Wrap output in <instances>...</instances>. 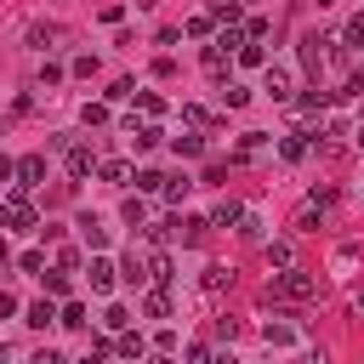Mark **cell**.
I'll use <instances>...</instances> for the list:
<instances>
[{"label":"cell","instance_id":"cell-9","mask_svg":"<svg viewBox=\"0 0 364 364\" xmlns=\"http://www.w3.org/2000/svg\"><path fill=\"white\" fill-rule=\"evenodd\" d=\"M74 228H80V239H85L91 250H102V245H108V228H102V216H91V210H85Z\"/></svg>","mask_w":364,"mask_h":364},{"label":"cell","instance_id":"cell-14","mask_svg":"<svg viewBox=\"0 0 364 364\" xmlns=\"http://www.w3.org/2000/svg\"><path fill=\"white\" fill-rule=\"evenodd\" d=\"M199 284H205V290H210V296H222V290H228V284H233V267H222V262H210V267H205V279H199Z\"/></svg>","mask_w":364,"mask_h":364},{"label":"cell","instance_id":"cell-6","mask_svg":"<svg viewBox=\"0 0 364 364\" xmlns=\"http://www.w3.org/2000/svg\"><path fill=\"white\" fill-rule=\"evenodd\" d=\"M324 108H330V91H318V85H307V91H301V102H296V114H301V119H324Z\"/></svg>","mask_w":364,"mask_h":364},{"label":"cell","instance_id":"cell-42","mask_svg":"<svg viewBox=\"0 0 364 364\" xmlns=\"http://www.w3.org/2000/svg\"><path fill=\"white\" fill-rule=\"evenodd\" d=\"M313 6H336V0H313Z\"/></svg>","mask_w":364,"mask_h":364},{"label":"cell","instance_id":"cell-18","mask_svg":"<svg viewBox=\"0 0 364 364\" xmlns=\"http://www.w3.org/2000/svg\"><path fill=\"white\" fill-rule=\"evenodd\" d=\"M324 46H330V40H318V34H307V40H301V63H307L313 74H318V63H324Z\"/></svg>","mask_w":364,"mask_h":364},{"label":"cell","instance_id":"cell-25","mask_svg":"<svg viewBox=\"0 0 364 364\" xmlns=\"http://www.w3.org/2000/svg\"><path fill=\"white\" fill-rule=\"evenodd\" d=\"M148 273H154V284H171L176 273H171V256H148Z\"/></svg>","mask_w":364,"mask_h":364},{"label":"cell","instance_id":"cell-30","mask_svg":"<svg viewBox=\"0 0 364 364\" xmlns=\"http://www.w3.org/2000/svg\"><path fill=\"white\" fill-rule=\"evenodd\" d=\"M17 267H23V273H34V279H40V273H46V256H40V250H23V256H17Z\"/></svg>","mask_w":364,"mask_h":364},{"label":"cell","instance_id":"cell-35","mask_svg":"<svg viewBox=\"0 0 364 364\" xmlns=\"http://www.w3.org/2000/svg\"><path fill=\"white\" fill-rule=\"evenodd\" d=\"M210 17H222V23H233V17H239V0H210Z\"/></svg>","mask_w":364,"mask_h":364},{"label":"cell","instance_id":"cell-21","mask_svg":"<svg viewBox=\"0 0 364 364\" xmlns=\"http://www.w3.org/2000/svg\"><path fill=\"white\" fill-rule=\"evenodd\" d=\"M267 262H273V267H290V262H296V245H290V239H273V245H267Z\"/></svg>","mask_w":364,"mask_h":364},{"label":"cell","instance_id":"cell-28","mask_svg":"<svg viewBox=\"0 0 364 364\" xmlns=\"http://www.w3.org/2000/svg\"><path fill=\"white\" fill-rule=\"evenodd\" d=\"M245 40H250V34H245V28H222V34H216V46H222V51H239V46H245Z\"/></svg>","mask_w":364,"mask_h":364},{"label":"cell","instance_id":"cell-15","mask_svg":"<svg viewBox=\"0 0 364 364\" xmlns=\"http://www.w3.org/2000/svg\"><path fill=\"white\" fill-rule=\"evenodd\" d=\"M114 353H119V358H142V353H148V341L125 324V330H119V341H114Z\"/></svg>","mask_w":364,"mask_h":364},{"label":"cell","instance_id":"cell-39","mask_svg":"<svg viewBox=\"0 0 364 364\" xmlns=\"http://www.w3.org/2000/svg\"><path fill=\"white\" fill-rule=\"evenodd\" d=\"M11 176H17V159H6V154H0V182H11Z\"/></svg>","mask_w":364,"mask_h":364},{"label":"cell","instance_id":"cell-37","mask_svg":"<svg viewBox=\"0 0 364 364\" xmlns=\"http://www.w3.org/2000/svg\"><path fill=\"white\" fill-rule=\"evenodd\" d=\"M102 324H108V330H125V324H131V313H125V307H108V313H102Z\"/></svg>","mask_w":364,"mask_h":364},{"label":"cell","instance_id":"cell-4","mask_svg":"<svg viewBox=\"0 0 364 364\" xmlns=\"http://www.w3.org/2000/svg\"><path fill=\"white\" fill-rule=\"evenodd\" d=\"M290 318H296V313H284V324H273V318H267V324H262V341H267V347H296V341H301V330H296Z\"/></svg>","mask_w":364,"mask_h":364},{"label":"cell","instance_id":"cell-17","mask_svg":"<svg viewBox=\"0 0 364 364\" xmlns=\"http://www.w3.org/2000/svg\"><path fill=\"white\" fill-rule=\"evenodd\" d=\"M142 313H148V318H171V296H165V284L142 296Z\"/></svg>","mask_w":364,"mask_h":364},{"label":"cell","instance_id":"cell-23","mask_svg":"<svg viewBox=\"0 0 364 364\" xmlns=\"http://www.w3.org/2000/svg\"><path fill=\"white\" fill-rule=\"evenodd\" d=\"M188 188H193L188 176H165V188H159V193H165L171 205H182V199H188Z\"/></svg>","mask_w":364,"mask_h":364},{"label":"cell","instance_id":"cell-13","mask_svg":"<svg viewBox=\"0 0 364 364\" xmlns=\"http://www.w3.org/2000/svg\"><path fill=\"white\" fill-rule=\"evenodd\" d=\"M97 176L114 182V188H125V182H131V165H125V159H97Z\"/></svg>","mask_w":364,"mask_h":364},{"label":"cell","instance_id":"cell-7","mask_svg":"<svg viewBox=\"0 0 364 364\" xmlns=\"http://www.w3.org/2000/svg\"><path fill=\"white\" fill-rule=\"evenodd\" d=\"M57 40H63V23H28V46L34 51H51Z\"/></svg>","mask_w":364,"mask_h":364},{"label":"cell","instance_id":"cell-16","mask_svg":"<svg viewBox=\"0 0 364 364\" xmlns=\"http://www.w3.org/2000/svg\"><path fill=\"white\" fill-rule=\"evenodd\" d=\"M239 239H250V245H262V239H267V222H262L256 210H245V216H239Z\"/></svg>","mask_w":364,"mask_h":364},{"label":"cell","instance_id":"cell-26","mask_svg":"<svg viewBox=\"0 0 364 364\" xmlns=\"http://www.w3.org/2000/svg\"><path fill=\"white\" fill-rule=\"evenodd\" d=\"M46 279V296H68V267H57V273H40Z\"/></svg>","mask_w":364,"mask_h":364},{"label":"cell","instance_id":"cell-22","mask_svg":"<svg viewBox=\"0 0 364 364\" xmlns=\"http://www.w3.org/2000/svg\"><path fill=\"white\" fill-rule=\"evenodd\" d=\"M239 63H245V68H262V63H267L262 40H245V46H239Z\"/></svg>","mask_w":364,"mask_h":364},{"label":"cell","instance_id":"cell-10","mask_svg":"<svg viewBox=\"0 0 364 364\" xmlns=\"http://www.w3.org/2000/svg\"><path fill=\"white\" fill-rule=\"evenodd\" d=\"M57 313H63V307H57L51 296H40V301L28 307V318H23V324H28V330H46V324H57Z\"/></svg>","mask_w":364,"mask_h":364},{"label":"cell","instance_id":"cell-27","mask_svg":"<svg viewBox=\"0 0 364 364\" xmlns=\"http://www.w3.org/2000/svg\"><path fill=\"white\" fill-rule=\"evenodd\" d=\"M341 46H364V11H358V17H347V28H341Z\"/></svg>","mask_w":364,"mask_h":364},{"label":"cell","instance_id":"cell-43","mask_svg":"<svg viewBox=\"0 0 364 364\" xmlns=\"http://www.w3.org/2000/svg\"><path fill=\"white\" fill-rule=\"evenodd\" d=\"M0 262H6V239H0Z\"/></svg>","mask_w":364,"mask_h":364},{"label":"cell","instance_id":"cell-20","mask_svg":"<svg viewBox=\"0 0 364 364\" xmlns=\"http://www.w3.org/2000/svg\"><path fill=\"white\" fill-rule=\"evenodd\" d=\"M239 216H245V205H239V199H222L210 222H216V228H239Z\"/></svg>","mask_w":364,"mask_h":364},{"label":"cell","instance_id":"cell-5","mask_svg":"<svg viewBox=\"0 0 364 364\" xmlns=\"http://www.w3.org/2000/svg\"><path fill=\"white\" fill-rule=\"evenodd\" d=\"M63 154H68V159H63V165H68V176H74V182H80V176H91V171H97V154H91V148H80V142H68V148H63Z\"/></svg>","mask_w":364,"mask_h":364},{"label":"cell","instance_id":"cell-32","mask_svg":"<svg viewBox=\"0 0 364 364\" xmlns=\"http://www.w3.org/2000/svg\"><path fill=\"white\" fill-rule=\"evenodd\" d=\"M80 119H85V125H102V119H108V102H85Z\"/></svg>","mask_w":364,"mask_h":364},{"label":"cell","instance_id":"cell-34","mask_svg":"<svg viewBox=\"0 0 364 364\" xmlns=\"http://www.w3.org/2000/svg\"><path fill=\"white\" fill-rule=\"evenodd\" d=\"M136 188H142V193H159L165 176H159V171H136Z\"/></svg>","mask_w":364,"mask_h":364},{"label":"cell","instance_id":"cell-38","mask_svg":"<svg viewBox=\"0 0 364 364\" xmlns=\"http://www.w3.org/2000/svg\"><path fill=\"white\" fill-rule=\"evenodd\" d=\"M11 313H17V296H11V290H0V318H11Z\"/></svg>","mask_w":364,"mask_h":364},{"label":"cell","instance_id":"cell-40","mask_svg":"<svg viewBox=\"0 0 364 364\" xmlns=\"http://www.w3.org/2000/svg\"><path fill=\"white\" fill-rule=\"evenodd\" d=\"M353 318H364V290H353Z\"/></svg>","mask_w":364,"mask_h":364},{"label":"cell","instance_id":"cell-3","mask_svg":"<svg viewBox=\"0 0 364 364\" xmlns=\"http://www.w3.org/2000/svg\"><path fill=\"white\" fill-rule=\"evenodd\" d=\"M85 279H91V296H108L114 279H119V267H114L108 256H91V273H85Z\"/></svg>","mask_w":364,"mask_h":364},{"label":"cell","instance_id":"cell-36","mask_svg":"<svg viewBox=\"0 0 364 364\" xmlns=\"http://www.w3.org/2000/svg\"><path fill=\"white\" fill-rule=\"evenodd\" d=\"M125 97H136V85H131V80H114V85H108V102H125Z\"/></svg>","mask_w":364,"mask_h":364},{"label":"cell","instance_id":"cell-29","mask_svg":"<svg viewBox=\"0 0 364 364\" xmlns=\"http://www.w3.org/2000/svg\"><path fill=\"white\" fill-rule=\"evenodd\" d=\"M125 222H131V228H142V222H148V205H142V199H136V193H131V199H125Z\"/></svg>","mask_w":364,"mask_h":364},{"label":"cell","instance_id":"cell-8","mask_svg":"<svg viewBox=\"0 0 364 364\" xmlns=\"http://www.w3.org/2000/svg\"><path fill=\"white\" fill-rule=\"evenodd\" d=\"M40 176H46V159H40V154L17 159V188H23V193H28V188H40Z\"/></svg>","mask_w":364,"mask_h":364},{"label":"cell","instance_id":"cell-41","mask_svg":"<svg viewBox=\"0 0 364 364\" xmlns=\"http://www.w3.org/2000/svg\"><path fill=\"white\" fill-rule=\"evenodd\" d=\"M353 142H358V148H364V119H358V125H353Z\"/></svg>","mask_w":364,"mask_h":364},{"label":"cell","instance_id":"cell-24","mask_svg":"<svg viewBox=\"0 0 364 364\" xmlns=\"http://www.w3.org/2000/svg\"><path fill=\"white\" fill-rule=\"evenodd\" d=\"M57 324H68V330H85V307H80V301H63Z\"/></svg>","mask_w":364,"mask_h":364},{"label":"cell","instance_id":"cell-12","mask_svg":"<svg viewBox=\"0 0 364 364\" xmlns=\"http://www.w3.org/2000/svg\"><path fill=\"white\" fill-rule=\"evenodd\" d=\"M262 154H267V136H262V131H245L239 148H233V159H262Z\"/></svg>","mask_w":364,"mask_h":364},{"label":"cell","instance_id":"cell-2","mask_svg":"<svg viewBox=\"0 0 364 364\" xmlns=\"http://www.w3.org/2000/svg\"><path fill=\"white\" fill-rule=\"evenodd\" d=\"M262 91L279 97V102H290V68L284 63H262Z\"/></svg>","mask_w":364,"mask_h":364},{"label":"cell","instance_id":"cell-31","mask_svg":"<svg viewBox=\"0 0 364 364\" xmlns=\"http://www.w3.org/2000/svg\"><path fill=\"white\" fill-rule=\"evenodd\" d=\"M205 68L222 74V68H228V51H222V46H205Z\"/></svg>","mask_w":364,"mask_h":364},{"label":"cell","instance_id":"cell-11","mask_svg":"<svg viewBox=\"0 0 364 364\" xmlns=\"http://www.w3.org/2000/svg\"><path fill=\"white\" fill-rule=\"evenodd\" d=\"M119 279H125V284H148V279H154V273H148V256H142V250H131V256H125V267H119Z\"/></svg>","mask_w":364,"mask_h":364},{"label":"cell","instance_id":"cell-1","mask_svg":"<svg viewBox=\"0 0 364 364\" xmlns=\"http://www.w3.org/2000/svg\"><path fill=\"white\" fill-rule=\"evenodd\" d=\"M313 296H318V273H307L296 262L267 279V301H313Z\"/></svg>","mask_w":364,"mask_h":364},{"label":"cell","instance_id":"cell-19","mask_svg":"<svg viewBox=\"0 0 364 364\" xmlns=\"http://www.w3.org/2000/svg\"><path fill=\"white\" fill-rule=\"evenodd\" d=\"M279 154H284L290 165H296V159H307V136H301V131H290V136H279Z\"/></svg>","mask_w":364,"mask_h":364},{"label":"cell","instance_id":"cell-33","mask_svg":"<svg viewBox=\"0 0 364 364\" xmlns=\"http://www.w3.org/2000/svg\"><path fill=\"white\" fill-rule=\"evenodd\" d=\"M176 154H182V159H193V154H205V136H176Z\"/></svg>","mask_w":364,"mask_h":364}]
</instances>
